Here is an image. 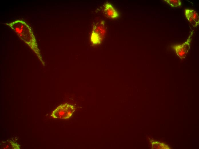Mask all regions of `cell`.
I'll use <instances>...</instances> for the list:
<instances>
[{
  "label": "cell",
  "mask_w": 199,
  "mask_h": 149,
  "mask_svg": "<svg viewBox=\"0 0 199 149\" xmlns=\"http://www.w3.org/2000/svg\"><path fill=\"white\" fill-rule=\"evenodd\" d=\"M4 24L8 26L29 47L45 66V63L42 59L36 38L29 25L25 21L19 19Z\"/></svg>",
  "instance_id": "obj_1"
},
{
  "label": "cell",
  "mask_w": 199,
  "mask_h": 149,
  "mask_svg": "<svg viewBox=\"0 0 199 149\" xmlns=\"http://www.w3.org/2000/svg\"><path fill=\"white\" fill-rule=\"evenodd\" d=\"M106 32L105 22L99 20L94 24L91 36L90 41L94 45L100 44L105 36Z\"/></svg>",
  "instance_id": "obj_2"
},
{
  "label": "cell",
  "mask_w": 199,
  "mask_h": 149,
  "mask_svg": "<svg viewBox=\"0 0 199 149\" xmlns=\"http://www.w3.org/2000/svg\"><path fill=\"white\" fill-rule=\"evenodd\" d=\"M75 110L73 105L65 103L59 105L53 111L51 116L54 118L68 119L72 116Z\"/></svg>",
  "instance_id": "obj_3"
},
{
  "label": "cell",
  "mask_w": 199,
  "mask_h": 149,
  "mask_svg": "<svg viewBox=\"0 0 199 149\" xmlns=\"http://www.w3.org/2000/svg\"><path fill=\"white\" fill-rule=\"evenodd\" d=\"M192 34L193 32H192L186 41L182 44L174 45L172 46V48L175 51L177 55L181 60L185 58L190 48Z\"/></svg>",
  "instance_id": "obj_4"
},
{
  "label": "cell",
  "mask_w": 199,
  "mask_h": 149,
  "mask_svg": "<svg viewBox=\"0 0 199 149\" xmlns=\"http://www.w3.org/2000/svg\"><path fill=\"white\" fill-rule=\"evenodd\" d=\"M185 16L194 27H197L199 24V17L197 12L192 9H186L184 10Z\"/></svg>",
  "instance_id": "obj_5"
},
{
  "label": "cell",
  "mask_w": 199,
  "mask_h": 149,
  "mask_svg": "<svg viewBox=\"0 0 199 149\" xmlns=\"http://www.w3.org/2000/svg\"><path fill=\"white\" fill-rule=\"evenodd\" d=\"M104 12L106 17L111 19H115L119 16V14L110 3H107L104 6Z\"/></svg>",
  "instance_id": "obj_6"
},
{
  "label": "cell",
  "mask_w": 199,
  "mask_h": 149,
  "mask_svg": "<svg viewBox=\"0 0 199 149\" xmlns=\"http://www.w3.org/2000/svg\"><path fill=\"white\" fill-rule=\"evenodd\" d=\"M1 149H19L20 145L10 140L2 142L1 144Z\"/></svg>",
  "instance_id": "obj_7"
},
{
  "label": "cell",
  "mask_w": 199,
  "mask_h": 149,
  "mask_svg": "<svg viewBox=\"0 0 199 149\" xmlns=\"http://www.w3.org/2000/svg\"><path fill=\"white\" fill-rule=\"evenodd\" d=\"M163 1L173 7H181L182 6V3L179 0H164Z\"/></svg>",
  "instance_id": "obj_8"
}]
</instances>
